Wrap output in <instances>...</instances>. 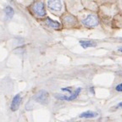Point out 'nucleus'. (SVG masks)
<instances>
[{
  "label": "nucleus",
  "instance_id": "ddd939ff",
  "mask_svg": "<svg viewBox=\"0 0 122 122\" xmlns=\"http://www.w3.org/2000/svg\"><path fill=\"white\" fill-rule=\"evenodd\" d=\"M62 91L64 92H69L71 94H72V92H71V90L70 89V88H62Z\"/></svg>",
  "mask_w": 122,
  "mask_h": 122
},
{
  "label": "nucleus",
  "instance_id": "2eb2a0df",
  "mask_svg": "<svg viewBox=\"0 0 122 122\" xmlns=\"http://www.w3.org/2000/svg\"><path fill=\"white\" fill-rule=\"evenodd\" d=\"M119 51H120V52H122V48H119Z\"/></svg>",
  "mask_w": 122,
  "mask_h": 122
},
{
  "label": "nucleus",
  "instance_id": "0eeeda50",
  "mask_svg": "<svg viewBox=\"0 0 122 122\" xmlns=\"http://www.w3.org/2000/svg\"><path fill=\"white\" fill-rule=\"evenodd\" d=\"M98 115V114L93 111H86L80 114L81 118H95Z\"/></svg>",
  "mask_w": 122,
  "mask_h": 122
},
{
  "label": "nucleus",
  "instance_id": "20e7f679",
  "mask_svg": "<svg viewBox=\"0 0 122 122\" xmlns=\"http://www.w3.org/2000/svg\"><path fill=\"white\" fill-rule=\"evenodd\" d=\"M81 91V88L79 87L76 90V91L73 92L72 94H71L70 96L66 95H59V94H55V97L58 99H60V100H66V101H72L74 99H76L77 97V96L79 95V93Z\"/></svg>",
  "mask_w": 122,
  "mask_h": 122
},
{
  "label": "nucleus",
  "instance_id": "423d86ee",
  "mask_svg": "<svg viewBox=\"0 0 122 122\" xmlns=\"http://www.w3.org/2000/svg\"><path fill=\"white\" fill-rule=\"evenodd\" d=\"M21 101V97L20 94H16V95L14 97L13 100H12L11 103V110L12 111H16L19 109L20 104Z\"/></svg>",
  "mask_w": 122,
  "mask_h": 122
},
{
  "label": "nucleus",
  "instance_id": "f8f14e48",
  "mask_svg": "<svg viewBox=\"0 0 122 122\" xmlns=\"http://www.w3.org/2000/svg\"><path fill=\"white\" fill-rule=\"evenodd\" d=\"M115 89H116V91H118V92H122V83L119 84Z\"/></svg>",
  "mask_w": 122,
  "mask_h": 122
},
{
  "label": "nucleus",
  "instance_id": "dca6fc26",
  "mask_svg": "<svg viewBox=\"0 0 122 122\" xmlns=\"http://www.w3.org/2000/svg\"><path fill=\"white\" fill-rule=\"evenodd\" d=\"M121 40H122V38H121Z\"/></svg>",
  "mask_w": 122,
  "mask_h": 122
},
{
  "label": "nucleus",
  "instance_id": "7ed1b4c3",
  "mask_svg": "<svg viewBox=\"0 0 122 122\" xmlns=\"http://www.w3.org/2000/svg\"><path fill=\"white\" fill-rule=\"evenodd\" d=\"M32 10L34 11V13L38 16H44L46 15L45 9H44V4L41 1L36 2L33 4Z\"/></svg>",
  "mask_w": 122,
  "mask_h": 122
},
{
  "label": "nucleus",
  "instance_id": "f257e3e1",
  "mask_svg": "<svg viewBox=\"0 0 122 122\" xmlns=\"http://www.w3.org/2000/svg\"><path fill=\"white\" fill-rule=\"evenodd\" d=\"M34 99L41 104L47 105L49 102V94L45 90H41L34 95Z\"/></svg>",
  "mask_w": 122,
  "mask_h": 122
},
{
  "label": "nucleus",
  "instance_id": "9b49d317",
  "mask_svg": "<svg viewBox=\"0 0 122 122\" xmlns=\"http://www.w3.org/2000/svg\"><path fill=\"white\" fill-rule=\"evenodd\" d=\"M64 20H65V21H66V22H74L75 21V18L73 17V16H71V15H68V16H66Z\"/></svg>",
  "mask_w": 122,
  "mask_h": 122
},
{
  "label": "nucleus",
  "instance_id": "39448f33",
  "mask_svg": "<svg viewBox=\"0 0 122 122\" xmlns=\"http://www.w3.org/2000/svg\"><path fill=\"white\" fill-rule=\"evenodd\" d=\"M48 5L50 10H53V11H59L62 9V3L59 0H57V1H55V0L48 1Z\"/></svg>",
  "mask_w": 122,
  "mask_h": 122
},
{
  "label": "nucleus",
  "instance_id": "9d476101",
  "mask_svg": "<svg viewBox=\"0 0 122 122\" xmlns=\"http://www.w3.org/2000/svg\"><path fill=\"white\" fill-rule=\"evenodd\" d=\"M4 12H5V15H6V17L7 19H10V18L13 17L14 14H15V11H14L13 8L10 7V6H7L5 8V10H4Z\"/></svg>",
  "mask_w": 122,
  "mask_h": 122
},
{
  "label": "nucleus",
  "instance_id": "6e6552de",
  "mask_svg": "<svg viewBox=\"0 0 122 122\" xmlns=\"http://www.w3.org/2000/svg\"><path fill=\"white\" fill-rule=\"evenodd\" d=\"M80 44L83 48H87L89 47H96L97 43L93 41H85V40H81Z\"/></svg>",
  "mask_w": 122,
  "mask_h": 122
},
{
  "label": "nucleus",
  "instance_id": "4468645a",
  "mask_svg": "<svg viewBox=\"0 0 122 122\" xmlns=\"http://www.w3.org/2000/svg\"><path fill=\"white\" fill-rule=\"evenodd\" d=\"M119 106H120V107H122V102H121V103H119Z\"/></svg>",
  "mask_w": 122,
  "mask_h": 122
},
{
  "label": "nucleus",
  "instance_id": "1a4fd4ad",
  "mask_svg": "<svg viewBox=\"0 0 122 122\" xmlns=\"http://www.w3.org/2000/svg\"><path fill=\"white\" fill-rule=\"evenodd\" d=\"M45 22L48 24V25H49V26L52 27V28L58 29L60 27V24H59L58 21L53 20H51L50 18H47V19L45 20Z\"/></svg>",
  "mask_w": 122,
  "mask_h": 122
},
{
  "label": "nucleus",
  "instance_id": "f03ea898",
  "mask_svg": "<svg viewBox=\"0 0 122 122\" xmlns=\"http://www.w3.org/2000/svg\"><path fill=\"white\" fill-rule=\"evenodd\" d=\"M82 24L87 27H93L98 25V19L95 15H89L85 20H82Z\"/></svg>",
  "mask_w": 122,
  "mask_h": 122
}]
</instances>
